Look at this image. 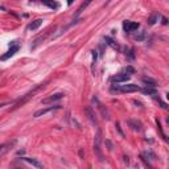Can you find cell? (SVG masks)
<instances>
[{
    "label": "cell",
    "mask_w": 169,
    "mask_h": 169,
    "mask_svg": "<svg viewBox=\"0 0 169 169\" xmlns=\"http://www.w3.org/2000/svg\"><path fill=\"white\" fill-rule=\"evenodd\" d=\"M139 23H135V21H124L123 23V28L127 33H131V32H135L136 29L139 28Z\"/></svg>",
    "instance_id": "8992f818"
},
{
    "label": "cell",
    "mask_w": 169,
    "mask_h": 169,
    "mask_svg": "<svg viewBox=\"0 0 169 169\" xmlns=\"http://www.w3.org/2000/svg\"><path fill=\"white\" fill-rule=\"evenodd\" d=\"M89 4H90V3L87 2V3H83V4H82L81 7H79V8H78V11H77V13H75V17H77V16H79V15H81V12L83 11V9H85V8H86V7H87Z\"/></svg>",
    "instance_id": "ffe728a7"
},
{
    "label": "cell",
    "mask_w": 169,
    "mask_h": 169,
    "mask_svg": "<svg viewBox=\"0 0 169 169\" xmlns=\"http://www.w3.org/2000/svg\"><path fill=\"white\" fill-rule=\"evenodd\" d=\"M64 97H65L64 92H56V94L49 95L48 98H44V99L41 101V103H42V104H49V103H53V102L59 101V99H62Z\"/></svg>",
    "instance_id": "277c9868"
},
{
    "label": "cell",
    "mask_w": 169,
    "mask_h": 169,
    "mask_svg": "<svg viewBox=\"0 0 169 169\" xmlns=\"http://www.w3.org/2000/svg\"><path fill=\"white\" fill-rule=\"evenodd\" d=\"M42 21H44L42 19H37V20H35V21H32L31 24H29L28 29H29V31H36V29H38L40 26H41Z\"/></svg>",
    "instance_id": "8fae6325"
},
{
    "label": "cell",
    "mask_w": 169,
    "mask_h": 169,
    "mask_svg": "<svg viewBox=\"0 0 169 169\" xmlns=\"http://www.w3.org/2000/svg\"><path fill=\"white\" fill-rule=\"evenodd\" d=\"M44 40H45V36H44V37H40V38H37V40H36V41H35V44L32 45V49H35V48H36V46H37L38 44H41V42L44 41Z\"/></svg>",
    "instance_id": "7402d4cb"
},
{
    "label": "cell",
    "mask_w": 169,
    "mask_h": 169,
    "mask_svg": "<svg viewBox=\"0 0 169 169\" xmlns=\"http://www.w3.org/2000/svg\"><path fill=\"white\" fill-rule=\"evenodd\" d=\"M19 48H20V46H19L17 44L12 45V46H11V49H9V50L5 53V54H3L2 57H0V59H2V61H5V59H8L9 57H12V56H15V53L19 50Z\"/></svg>",
    "instance_id": "ba28073f"
},
{
    "label": "cell",
    "mask_w": 169,
    "mask_h": 169,
    "mask_svg": "<svg viewBox=\"0 0 169 169\" xmlns=\"http://www.w3.org/2000/svg\"><path fill=\"white\" fill-rule=\"evenodd\" d=\"M59 108H61V106H50V107H48V108H41V110L36 111L35 114H33V116H35V118L44 116V115L49 114V112H52V111H56V110H59Z\"/></svg>",
    "instance_id": "5b68a950"
},
{
    "label": "cell",
    "mask_w": 169,
    "mask_h": 169,
    "mask_svg": "<svg viewBox=\"0 0 169 169\" xmlns=\"http://www.w3.org/2000/svg\"><path fill=\"white\" fill-rule=\"evenodd\" d=\"M123 71H125V73H131V74H132V73H134L135 70H134V68H132V66H127V68H124V69H123Z\"/></svg>",
    "instance_id": "cb8c5ba5"
},
{
    "label": "cell",
    "mask_w": 169,
    "mask_h": 169,
    "mask_svg": "<svg viewBox=\"0 0 169 169\" xmlns=\"http://www.w3.org/2000/svg\"><path fill=\"white\" fill-rule=\"evenodd\" d=\"M85 112L86 115H87V118L90 119V120L94 124H98V119H97V114H95V111L92 110L91 106H86L85 107Z\"/></svg>",
    "instance_id": "52a82bcc"
},
{
    "label": "cell",
    "mask_w": 169,
    "mask_h": 169,
    "mask_svg": "<svg viewBox=\"0 0 169 169\" xmlns=\"http://www.w3.org/2000/svg\"><path fill=\"white\" fill-rule=\"evenodd\" d=\"M131 75L130 74H118V75H114V77L111 78L112 82H116V83H122V82H127L130 81Z\"/></svg>",
    "instance_id": "9c48e42d"
},
{
    "label": "cell",
    "mask_w": 169,
    "mask_h": 169,
    "mask_svg": "<svg viewBox=\"0 0 169 169\" xmlns=\"http://www.w3.org/2000/svg\"><path fill=\"white\" fill-rule=\"evenodd\" d=\"M144 156L145 157H149V160H155V158H156L155 153H153V152H151V151H145L144 152Z\"/></svg>",
    "instance_id": "44dd1931"
},
{
    "label": "cell",
    "mask_w": 169,
    "mask_h": 169,
    "mask_svg": "<svg viewBox=\"0 0 169 169\" xmlns=\"http://www.w3.org/2000/svg\"><path fill=\"white\" fill-rule=\"evenodd\" d=\"M127 123H128V125H130L132 130H135V131H141V123H140V122L132 120V119H130Z\"/></svg>",
    "instance_id": "7c38bea8"
},
{
    "label": "cell",
    "mask_w": 169,
    "mask_h": 169,
    "mask_svg": "<svg viewBox=\"0 0 169 169\" xmlns=\"http://www.w3.org/2000/svg\"><path fill=\"white\" fill-rule=\"evenodd\" d=\"M42 4L48 5L49 8H52V9H58L59 8V4L57 2H42Z\"/></svg>",
    "instance_id": "ac0fdd59"
},
{
    "label": "cell",
    "mask_w": 169,
    "mask_h": 169,
    "mask_svg": "<svg viewBox=\"0 0 169 169\" xmlns=\"http://www.w3.org/2000/svg\"><path fill=\"white\" fill-rule=\"evenodd\" d=\"M21 160H23V161H25V163H28V164H31V165H33V167L38 168V169H42V164L40 163L37 158H32V157H21Z\"/></svg>",
    "instance_id": "30bf717a"
},
{
    "label": "cell",
    "mask_w": 169,
    "mask_h": 169,
    "mask_svg": "<svg viewBox=\"0 0 169 169\" xmlns=\"http://www.w3.org/2000/svg\"><path fill=\"white\" fill-rule=\"evenodd\" d=\"M144 92V94H149V95H157V92H156V90L155 89H149V87H147V89H143L141 90Z\"/></svg>",
    "instance_id": "d6986e66"
},
{
    "label": "cell",
    "mask_w": 169,
    "mask_h": 169,
    "mask_svg": "<svg viewBox=\"0 0 169 169\" xmlns=\"http://www.w3.org/2000/svg\"><path fill=\"white\" fill-rule=\"evenodd\" d=\"M95 102H97V103H98L99 110H101V112H102V114H103V118H104V119H107V120H108V119H110V116H108V111H107V110H106V108L103 107V104H101V103H99L97 98H95Z\"/></svg>",
    "instance_id": "2e32d148"
},
{
    "label": "cell",
    "mask_w": 169,
    "mask_h": 169,
    "mask_svg": "<svg viewBox=\"0 0 169 169\" xmlns=\"http://www.w3.org/2000/svg\"><path fill=\"white\" fill-rule=\"evenodd\" d=\"M112 90L122 91V92H135V91H140L141 89L137 85L128 83V85H122V86H116V87H112Z\"/></svg>",
    "instance_id": "3957f363"
},
{
    "label": "cell",
    "mask_w": 169,
    "mask_h": 169,
    "mask_svg": "<svg viewBox=\"0 0 169 169\" xmlns=\"http://www.w3.org/2000/svg\"><path fill=\"white\" fill-rule=\"evenodd\" d=\"M163 24H164V25H165V24H168V20L165 19V17H163Z\"/></svg>",
    "instance_id": "83f0119b"
},
{
    "label": "cell",
    "mask_w": 169,
    "mask_h": 169,
    "mask_svg": "<svg viewBox=\"0 0 169 169\" xmlns=\"http://www.w3.org/2000/svg\"><path fill=\"white\" fill-rule=\"evenodd\" d=\"M158 19H160V15H158V13H153V15L148 19V24H149V25L156 24V21H158Z\"/></svg>",
    "instance_id": "e0dca14e"
},
{
    "label": "cell",
    "mask_w": 169,
    "mask_h": 169,
    "mask_svg": "<svg viewBox=\"0 0 169 169\" xmlns=\"http://www.w3.org/2000/svg\"><path fill=\"white\" fill-rule=\"evenodd\" d=\"M13 144H15V141H12V143H7V144H4V145H2V147H0V157H2L3 155L5 153V152H8V149L12 147Z\"/></svg>",
    "instance_id": "9a60e30c"
},
{
    "label": "cell",
    "mask_w": 169,
    "mask_h": 169,
    "mask_svg": "<svg viewBox=\"0 0 169 169\" xmlns=\"http://www.w3.org/2000/svg\"><path fill=\"white\" fill-rule=\"evenodd\" d=\"M135 40H137V41H143L144 40V32H140L139 35L135 36Z\"/></svg>",
    "instance_id": "603a6c76"
},
{
    "label": "cell",
    "mask_w": 169,
    "mask_h": 169,
    "mask_svg": "<svg viewBox=\"0 0 169 169\" xmlns=\"http://www.w3.org/2000/svg\"><path fill=\"white\" fill-rule=\"evenodd\" d=\"M106 144H107V147H108L107 149H108V151H112V144H111V141H110V140H106Z\"/></svg>",
    "instance_id": "484cf974"
},
{
    "label": "cell",
    "mask_w": 169,
    "mask_h": 169,
    "mask_svg": "<svg viewBox=\"0 0 169 169\" xmlns=\"http://www.w3.org/2000/svg\"><path fill=\"white\" fill-rule=\"evenodd\" d=\"M125 54H127L128 57H130V58L132 59V58H134V49H131V50L128 52V53H125Z\"/></svg>",
    "instance_id": "4316f807"
},
{
    "label": "cell",
    "mask_w": 169,
    "mask_h": 169,
    "mask_svg": "<svg viewBox=\"0 0 169 169\" xmlns=\"http://www.w3.org/2000/svg\"><path fill=\"white\" fill-rule=\"evenodd\" d=\"M9 103H2V104H0V108H3V107H4V106H8Z\"/></svg>",
    "instance_id": "f1b7e54d"
},
{
    "label": "cell",
    "mask_w": 169,
    "mask_h": 169,
    "mask_svg": "<svg viewBox=\"0 0 169 169\" xmlns=\"http://www.w3.org/2000/svg\"><path fill=\"white\" fill-rule=\"evenodd\" d=\"M116 130L119 131V134H120V136L123 137V136H124V134H123V132H122V130H120V124H119V123H116Z\"/></svg>",
    "instance_id": "d4e9b609"
},
{
    "label": "cell",
    "mask_w": 169,
    "mask_h": 169,
    "mask_svg": "<svg viewBox=\"0 0 169 169\" xmlns=\"http://www.w3.org/2000/svg\"><path fill=\"white\" fill-rule=\"evenodd\" d=\"M45 85H46V82H44V83H40V85H37V86H36V87L33 89V90H31L29 92H26V94H25V95H24V97H23L21 99H20V101H17V102H16V103H15V106H13V107H12V110H16V108L21 107V106L24 104V103H26V102H28L31 98H33V97H35V94H36V92H37L38 90H41L42 87H45Z\"/></svg>",
    "instance_id": "6da1fadb"
},
{
    "label": "cell",
    "mask_w": 169,
    "mask_h": 169,
    "mask_svg": "<svg viewBox=\"0 0 169 169\" xmlns=\"http://www.w3.org/2000/svg\"><path fill=\"white\" fill-rule=\"evenodd\" d=\"M101 143H102V130H98L94 139V151H95V155L99 157V160L103 161V155H102V151H101Z\"/></svg>",
    "instance_id": "7a4b0ae2"
},
{
    "label": "cell",
    "mask_w": 169,
    "mask_h": 169,
    "mask_svg": "<svg viewBox=\"0 0 169 169\" xmlns=\"http://www.w3.org/2000/svg\"><path fill=\"white\" fill-rule=\"evenodd\" d=\"M104 41H106V44H107L108 46H111V48L115 49V50H119V49H120V46H119L111 37H104Z\"/></svg>",
    "instance_id": "4fadbf2b"
},
{
    "label": "cell",
    "mask_w": 169,
    "mask_h": 169,
    "mask_svg": "<svg viewBox=\"0 0 169 169\" xmlns=\"http://www.w3.org/2000/svg\"><path fill=\"white\" fill-rule=\"evenodd\" d=\"M143 82H144V83L147 85L149 89H155V87L157 86V83H156V81H155V79L148 78V77H144V78H143Z\"/></svg>",
    "instance_id": "5bb4252c"
}]
</instances>
